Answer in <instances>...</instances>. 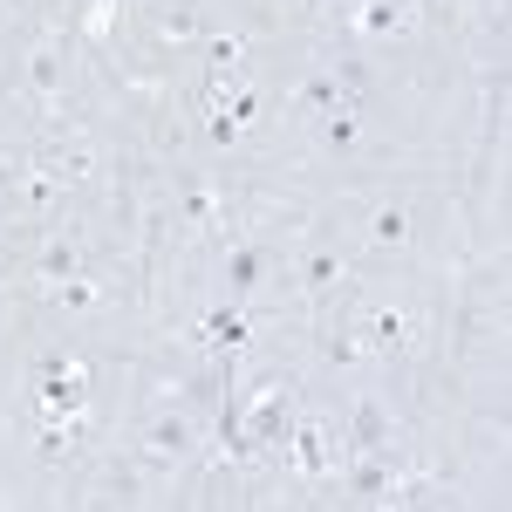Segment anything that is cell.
<instances>
[{
    "instance_id": "1",
    "label": "cell",
    "mask_w": 512,
    "mask_h": 512,
    "mask_svg": "<svg viewBox=\"0 0 512 512\" xmlns=\"http://www.w3.org/2000/svg\"><path fill=\"white\" fill-rule=\"evenodd\" d=\"M198 444H205V424H198V410L171 403V410H158V417L144 424V465H151V472H171L178 458H192Z\"/></svg>"
},
{
    "instance_id": "2",
    "label": "cell",
    "mask_w": 512,
    "mask_h": 512,
    "mask_svg": "<svg viewBox=\"0 0 512 512\" xmlns=\"http://www.w3.org/2000/svg\"><path fill=\"white\" fill-rule=\"evenodd\" d=\"M35 396L48 424H82V396H89V369L69 362V355H48L35 369Z\"/></svg>"
},
{
    "instance_id": "3",
    "label": "cell",
    "mask_w": 512,
    "mask_h": 512,
    "mask_svg": "<svg viewBox=\"0 0 512 512\" xmlns=\"http://www.w3.org/2000/svg\"><path fill=\"white\" fill-rule=\"evenodd\" d=\"M280 465H287V472L301 478V485H328V424H321L315 410H294Z\"/></svg>"
},
{
    "instance_id": "4",
    "label": "cell",
    "mask_w": 512,
    "mask_h": 512,
    "mask_svg": "<svg viewBox=\"0 0 512 512\" xmlns=\"http://www.w3.org/2000/svg\"><path fill=\"white\" fill-rule=\"evenodd\" d=\"M396 485H403V465L390 458V444H383V451H349V465H342V499L376 506V499H396Z\"/></svg>"
},
{
    "instance_id": "5",
    "label": "cell",
    "mask_w": 512,
    "mask_h": 512,
    "mask_svg": "<svg viewBox=\"0 0 512 512\" xmlns=\"http://www.w3.org/2000/svg\"><path fill=\"white\" fill-rule=\"evenodd\" d=\"M349 328H355V342H362L369 355H403L417 335H424V321L403 315V308H355Z\"/></svg>"
},
{
    "instance_id": "6",
    "label": "cell",
    "mask_w": 512,
    "mask_h": 512,
    "mask_svg": "<svg viewBox=\"0 0 512 512\" xmlns=\"http://www.w3.org/2000/svg\"><path fill=\"white\" fill-rule=\"evenodd\" d=\"M267 267H274V253H267L260 239H246V246H233V253L219 260V301H233V308H246V301L260 294V280H267Z\"/></svg>"
},
{
    "instance_id": "7",
    "label": "cell",
    "mask_w": 512,
    "mask_h": 512,
    "mask_svg": "<svg viewBox=\"0 0 512 512\" xmlns=\"http://www.w3.org/2000/svg\"><path fill=\"white\" fill-rule=\"evenodd\" d=\"M349 451H383V444H396V417H390V403H383V396L376 390H362L349 403Z\"/></svg>"
},
{
    "instance_id": "8",
    "label": "cell",
    "mask_w": 512,
    "mask_h": 512,
    "mask_svg": "<svg viewBox=\"0 0 512 512\" xmlns=\"http://www.w3.org/2000/svg\"><path fill=\"white\" fill-rule=\"evenodd\" d=\"M198 342H205V349L219 355V362H226V355H239L246 349V335H253V328H246V308H233V301H219V308H205V315H198V328H192Z\"/></svg>"
},
{
    "instance_id": "9",
    "label": "cell",
    "mask_w": 512,
    "mask_h": 512,
    "mask_svg": "<svg viewBox=\"0 0 512 512\" xmlns=\"http://www.w3.org/2000/svg\"><path fill=\"white\" fill-rule=\"evenodd\" d=\"M410 28H417V0H362L355 7V35H369V41H396Z\"/></svg>"
},
{
    "instance_id": "10",
    "label": "cell",
    "mask_w": 512,
    "mask_h": 512,
    "mask_svg": "<svg viewBox=\"0 0 512 512\" xmlns=\"http://www.w3.org/2000/svg\"><path fill=\"white\" fill-rule=\"evenodd\" d=\"M335 103H355V96H342V82H335V69H328V62L294 82V117H315V123H321Z\"/></svg>"
},
{
    "instance_id": "11",
    "label": "cell",
    "mask_w": 512,
    "mask_h": 512,
    "mask_svg": "<svg viewBox=\"0 0 512 512\" xmlns=\"http://www.w3.org/2000/svg\"><path fill=\"white\" fill-rule=\"evenodd\" d=\"M335 280H342V253H328V246H315V253L301 260V294H308V301H315V308H321Z\"/></svg>"
},
{
    "instance_id": "12",
    "label": "cell",
    "mask_w": 512,
    "mask_h": 512,
    "mask_svg": "<svg viewBox=\"0 0 512 512\" xmlns=\"http://www.w3.org/2000/svg\"><path fill=\"white\" fill-rule=\"evenodd\" d=\"M35 274H41V287H55V280L82 274V246H76V239H48V246L35 253Z\"/></svg>"
},
{
    "instance_id": "13",
    "label": "cell",
    "mask_w": 512,
    "mask_h": 512,
    "mask_svg": "<svg viewBox=\"0 0 512 512\" xmlns=\"http://www.w3.org/2000/svg\"><path fill=\"white\" fill-rule=\"evenodd\" d=\"M185 219L205 226V233H219V226H226V198L212 192L205 178H185Z\"/></svg>"
},
{
    "instance_id": "14",
    "label": "cell",
    "mask_w": 512,
    "mask_h": 512,
    "mask_svg": "<svg viewBox=\"0 0 512 512\" xmlns=\"http://www.w3.org/2000/svg\"><path fill=\"white\" fill-rule=\"evenodd\" d=\"M321 144H328V151H355V144H362V103H335V110L321 117Z\"/></svg>"
},
{
    "instance_id": "15",
    "label": "cell",
    "mask_w": 512,
    "mask_h": 512,
    "mask_svg": "<svg viewBox=\"0 0 512 512\" xmlns=\"http://www.w3.org/2000/svg\"><path fill=\"white\" fill-rule=\"evenodd\" d=\"M48 294H55V308H69V315H89V308H96V301H103V280H96V274H89V267H82V274L55 280V287H48Z\"/></svg>"
},
{
    "instance_id": "16",
    "label": "cell",
    "mask_w": 512,
    "mask_h": 512,
    "mask_svg": "<svg viewBox=\"0 0 512 512\" xmlns=\"http://www.w3.org/2000/svg\"><path fill=\"white\" fill-rule=\"evenodd\" d=\"M410 239V205H376L369 212V246H403Z\"/></svg>"
},
{
    "instance_id": "17",
    "label": "cell",
    "mask_w": 512,
    "mask_h": 512,
    "mask_svg": "<svg viewBox=\"0 0 512 512\" xmlns=\"http://www.w3.org/2000/svg\"><path fill=\"white\" fill-rule=\"evenodd\" d=\"M55 82H62V41H41L35 55H28V89H35V96H48Z\"/></svg>"
},
{
    "instance_id": "18",
    "label": "cell",
    "mask_w": 512,
    "mask_h": 512,
    "mask_svg": "<svg viewBox=\"0 0 512 512\" xmlns=\"http://www.w3.org/2000/svg\"><path fill=\"white\" fill-rule=\"evenodd\" d=\"M321 355L335 362V369H355V362H369V349L355 342V328L342 321V328H328V342H321Z\"/></svg>"
},
{
    "instance_id": "19",
    "label": "cell",
    "mask_w": 512,
    "mask_h": 512,
    "mask_svg": "<svg viewBox=\"0 0 512 512\" xmlns=\"http://www.w3.org/2000/svg\"><path fill=\"white\" fill-rule=\"evenodd\" d=\"M158 35L164 41H192L198 35V14H192V7H171V14H158Z\"/></svg>"
},
{
    "instance_id": "20",
    "label": "cell",
    "mask_w": 512,
    "mask_h": 512,
    "mask_svg": "<svg viewBox=\"0 0 512 512\" xmlns=\"http://www.w3.org/2000/svg\"><path fill=\"white\" fill-rule=\"evenodd\" d=\"M205 137H212L219 151H226V144H239V123L226 117V103H212V110H205Z\"/></svg>"
}]
</instances>
